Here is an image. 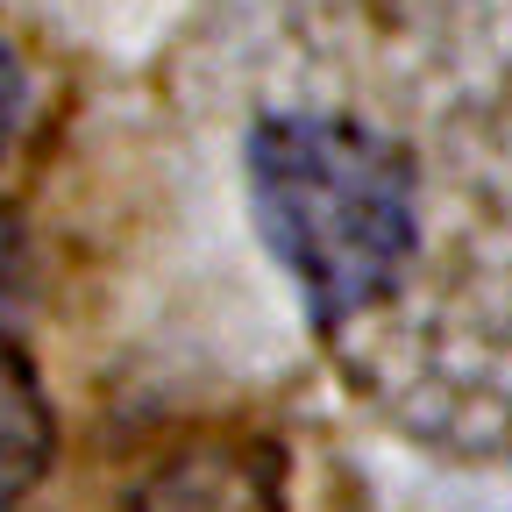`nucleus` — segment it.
Here are the masks:
<instances>
[{"label":"nucleus","instance_id":"1","mask_svg":"<svg viewBox=\"0 0 512 512\" xmlns=\"http://www.w3.org/2000/svg\"><path fill=\"white\" fill-rule=\"evenodd\" d=\"M242 192L399 441L512 470V0H264Z\"/></svg>","mask_w":512,"mask_h":512},{"label":"nucleus","instance_id":"2","mask_svg":"<svg viewBox=\"0 0 512 512\" xmlns=\"http://www.w3.org/2000/svg\"><path fill=\"white\" fill-rule=\"evenodd\" d=\"M136 512H285V498L256 448H185L143 484Z\"/></svg>","mask_w":512,"mask_h":512},{"label":"nucleus","instance_id":"3","mask_svg":"<svg viewBox=\"0 0 512 512\" xmlns=\"http://www.w3.org/2000/svg\"><path fill=\"white\" fill-rule=\"evenodd\" d=\"M57 448V420H50V392L36 363L0 335V505H15L43 484Z\"/></svg>","mask_w":512,"mask_h":512},{"label":"nucleus","instance_id":"4","mask_svg":"<svg viewBox=\"0 0 512 512\" xmlns=\"http://www.w3.org/2000/svg\"><path fill=\"white\" fill-rule=\"evenodd\" d=\"M22 107H29V72H22V57L0 43V150L15 143V128H22Z\"/></svg>","mask_w":512,"mask_h":512},{"label":"nucleus","instance_id":"5","mask_svg":"<svg viewBox=\"0 0 512 512\" xmlns=\"http://www.w3.org/2000/svg\"><path fill=\"white\" fill-rule=\"evenodd\" d=\"M15 278H22V228H15L8 207H0V299L15 292Z\"/></svg>","mask_w":512,"mask_h":512}]
</instances>
